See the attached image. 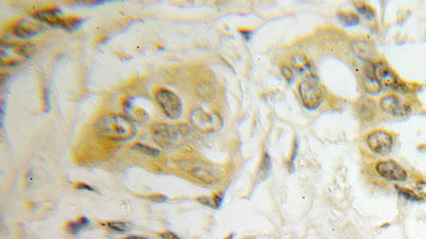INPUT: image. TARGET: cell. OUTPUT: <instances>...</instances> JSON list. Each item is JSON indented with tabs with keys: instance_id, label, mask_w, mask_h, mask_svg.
Returning <instances> with one entry per match:
<instances>
[{
	"instance_id": "1",
	"label": "cell",
	"mask_w": 426,
	"mask_h": 239,
	"mask_svg": "<svg viewBox=\"0 0 426 239\" xmlns=\"http://www.w3.org/2000/svg\"><path fill=\"white\" fill-rule=\"evenodd\" d=\"M97 134L114 142L129 141L136 134V128L131 119L121 115H105L95 125Z\"/></svg>"
},
{
	"instance_id": "2",
	"label": "cell",
	"mask_w": 426,
	"mask_h": 239,
	"mask_svg": "<svg viewBox=\"0 0 426 239\" xmlns=\"http://www.w3.org/2000/svg\"><path fill=\"white\" fill-rule=\"evenodd\" d=\"M192 129L188 125H166L157 123L151 127L153 141L163 149L176 148L188 142L192 135Z\"/></svg>"
},
{
	"instance_id": "3",
	"label": "cell",
	"mask_w": 426,
	"mask_h": 239,
	"mask_svg": "<svg viewBox=\"0 0 426 239\" xmlns=\"http://www.w3.org/2000/svg\"><path fill=\"white\" fill-rule=\"evenodd\" d=\"M178 166L196 180L206 184L217 182L222 174V170L217 166L199 159H181L178 161Z\"/></svg>"
},
{
	"instance_id": "4",
	"label": "cell",
	"mask_w": 426,
	"mask_h": 239,
	"mask_svg": "<svg viewBox=\"0 0 426 239\" xmlns=\"http://www.w3.org/2000/svg\"><path fill=\"white\" fill-rule=\"evenodd\" d=\"M59 14H61L60 11L57 10H41L39 12H36L34 14L35 18L43 22V24L49 25L51 27H56V28H61L64 29L66 31H75L77 30L82 24H83V19L81 18H76V17H61L59 16Z\"/></svg>"
},
{
	"instance_id": "5",
	"label": "cell",
	"mask_w": 426,
	"mask_h": 239,
	"mask_svg": "<svg viewBox=\"0 0 426 239\" xmlns=\"http://www.w3.org/2000/svg\"><path fill=\"white\" fill-rule=\"evenodd\" d=\"M155 98L167 117L173 120L180 118L182 114V103L177 95L166 88H159L155 92Z\"/></svg>"
},
{
	"instance_id": "6",
	"label": "cell",
	"mask_w": 426,
	"mask_h": 239,
	"mask_svg": "<svg viewBox=\"0 0 426 239\" xmlns=\"http://www.w3.org/2000/svg\"><path fill=\"white\" fill-rule=\"evenodd\" d=\"M190 122L203 132H214L223 125L222 118L216 113H209L203 109H195L190 114Z\"/></svg>"
},
{
	"instance_id": "7",
	"label": "cell",
	"mask_w": 426,
	"mask_h": 239,
	"mask_svg": "<svg viewBox=\"0 0 426 239\" xmlns=\"http://www.w3.org/2000/svg\"><path fill=\"white\" fill-rule=\"evenodd\" d=\"M300 95L302 101L307 109L315 110L322 103L324 94L317 83L310 81H303L300 84Z\"/></svg>"
},
{
	"instance_id": "8",
	"label": "cell",
	"mask_w": 426,
	"mask_h": 239,
	"mask_svg": "<svg viewBox=\"0 0 426 239\" xmlns=\"http://www.w3.org/2000/svg\"><path fill=\"white\" fill-rule=\"evenodd\" d=\"M380 107H382V110L385 113L397 118L406 117L412 113V107H410V105L403 102L399 97L394 95L386 96L380 100Z\"/></svg>"
},
{
	"instance_id": "9",
	"label": "cell",
	"mask_w": 426,
	"mask_h": 239,
	"mask_svg": "<svg viewBox=\"0 0 426 239\" xmlns=\"http://www.w3.org/2000/svg\"><path fill=\"white\" fill-rule=\"evenodd\" d=\"M368 145L370 149L380 156H387L392 149V137L384 131H374L368 136Z\"/></svg>"
},
{
	"instance_id": "10",
	"label": "cell",
	"mask_w": 426,
	"mask_h": 239,
	"mask_svg": "<svg viewBox=\"0 0 426 239\" xmlns=\"http://www.w3.org/2000/svg\"><path fill=\"white\" fill-rule=\"evenodd\" d=\"M374 66L376 78L380 84V86H385L391 89L403 88L397 75L392 72V69L386 63H384V62H378Z\"/></svg>"
},
{
	"instance_id": "11",
	"label": "cell",
	"mask_w": 426,
	"mask_h": 239,
	"mask_svg": "<svg viewBox=\"0 0 426 239\" xmlns=\"http://www.w3.org/2000/svg\"><path fill=\"white\" fill-rule=\"evenodd\" d=\"M44 30V24L39 20L30 19V18H22L18 20L12 28V32L15 36L20 38H29L33 37L41 33Z\"/></svg>"
},
{
	"instance_id": "12",
	"label": "cell",
	"mask_w": 426,
	"mask_h": 239,
	"mask_svg": "<svg viewBox=\"0 0 426 239\" xmlns=\"http://www.w3.org/2000/svg\"><path fill=\"white\" fill-rule=\"evenodd\" d=\"M376 171L388 181L404 182L407 179L406 171L393 160L380 161L376 166Z\"/></svg>"
},
{
	"instance_id": "13",
	"label": "cell",
	"mask_w": 426,
	"mask_h": 239,
	"mask_svg": "<svg viewBox=\"0 0 426 239\" xmlns=\"http://www.w3.org/2000/svg\"><path fill=\"white\" fill-rule=\"evenodd\" d=\"M292 65L296 71H298L304 78L306 79V81L317 83L318 75L316 71V66L314 64V62L309 60L306 56L301 55V53L295 55L292 59Z\"/></svg>"
},
{
	"instance_id": "14",
	"label": "cell",
	"mask_w": 426,
	"mask_h": 239,
	"mask_svg": "<svg viewBox=\"0 0 426 239\" xmlns=\"http://www.w3.org/2000/svg\"><path fill=\"white\" fill-rule=\"evenodd\" d=\"M363 84L364 87H366V89L371 92V94H375V92H378L380 89V84L375 75V66L371 61H367L366 66H364Z\"/></svg>"
},
{
	"instance_id": "15",
	"label": "cell",
	"mask_w": 426,
	"mask_h": 239,
	"mask_svg": "<svg viewBox=\"0 0 426 239\" xmlns=\"http://www.w3.org/2000/svg\"><path fill=\"white\" fill-rule=\"evenodd\" d=\"M356 111L358 113L360 118L370 121L375 115V102L369 97H362L356 103Z\"/></svg>"
},
{
	"instance_id": "16",
	"label": "cell",
	"mask_w": 426,
	"mask_h": 239,
	"mask_svg": "<svg viewBox=\"0 0 426 239\" xmlns=\"http://www.w3.org/2000/svg\"><path fill=\"white\" fill-rule=\"evenodd\" d=\"M2 49H7L16 53L17 56L30 58L35 53V46L32 43H16V44H2Z\"/></svg>"
},
{
	"instance_id": "17",
	"label": "cell",
	"mask_w": 426,
	"mask_h": 239,
	"mask_svg": "<svg viewBox=\"0 0 426 239\" xmlns=\"http://www.w3.org/2000/svg\"><path fill=\"white\" fill-rule=\"evenodd\" d=\"M352 48L356 53V56L364 61H370L371 58H373L375 55L374 47H373L370 43L364 41H354L352 43Z\"/></svg>"
},
{
	"instance_id": "18",
	"label": "cell",
	"mask_w": 426,
	"mask_h": 239,
	"mask_svg": "<svg viewBox=\"0 0 426 239\" xmlns=\"http://www.w3.org/2000/svg\"><path fill=\"white\" fill-rule=\"evenodd\" d=\"M272 170V161H271V158L268 153H264L262 159H261V164L259 167V170H258V175H257V180L264 181L268 176L270 175Z\"/></svg>"
},
{
	"instance_id": "19",
	"label": "cell",
	"mask_w": 426,
	"mask_h": 239,
	"mask_svg": "<svg viewBox=\"0 0 426 239\" xmlns=\"http://www.w3.org/2000/svg\"><path fill=\"white\" fill-rule=\"evenodd\" d=\"M338 18L341 24L345 27H354L360 22L359 17L356 16L353 13H340L338 15Z\"/></svg>"
},
{
	"instance_id": "20",
	"label": "cell",
	"mask_w": 426,
	"mask_h": 239,
	"mask_svg": "<svg viewBox=\"0 0 426 239\" xmlns=\"http://www.w3.org/2000/svg\"><path fill=\"white\" fill-rule=\"evenodd\" d=\"M89 225H90L89 219L85 218V217H81L77 221H74V222L68 223L67 232H70L72 234H77L80 230H82L83 228L88 227Z\"/></svg>"
},
{
	"instance_id": "21",
	"label": "cell",
	"mask_w": 426,
	"mask_h": 239,
	"mask_svg": "<svg viewBox=\"0 0 426 239\" xmlns=\"http://www.w3.org/2000/svg\"><path fill=\"white\" fill-rule=\"evenodd\" d=\"M132 149L134 151L140 152V153L144 154V156H147V157H158L159 154H160V150L159 149L149 147V146H147V145L135 144L133 146V147H132Z\"/></svg>"
},
{
	"instance_id": "22",
	"label": "cell",
	"mask_w": 426,
	"mask_h": 239,
	"mask_svg": "<svg viewBox=\"0 0 426 239\" xmlns=\"http://www.w3.org/2000/svg\"><path fill=\"white\" fill-rule=\"evenodd\" d=\"M108 227L111 230L115 231V232H120V233H125V232H127V231H129L133 228L131 223L123 222V221H110V222H108Z\"/></svg>"
},
{
	"instance_id": "23",
	"label": "cell",
	"mask_w": 426,
	"mask_h": 239,
	"mask_svg": "<svg viewBox=\"0 0 426 239\" xmlns=\"http://www.w3.org/2000/svg\"><path fill=\"white\" fill-rule=\"evenodd\" d=\"M357 11H358L361 16L366 18L367 20L372 21L373 19L375 18V13L373 12V10L371 9V7L369 5H367V4H363L362 3V4L358 5V6H357Z\"/></svg>"
},
{
	"instance_id": "24",
	"label": "cell",
	"mask_w": 426,
	"mask_h": 239,
	"mask_svg": "<svg viewBox=\"0 0 426 239\" xmlns=\"http://www.w3.org/2000/svg\"><path fill=\"white\" fill-rule=\"evenodd\" d=\"M397 189H398V191H399V194H400L401 197L405 198L407 200H410V201H419V200H421V198L419 196H417L415 194V192L412 191V190L403 189L401 187H397Z\"/></svg>"
},
{
	"instance_id": "25",
	"label": "cell",
	"mask_w": 426,
	"mask_h": 239,
	"mask_svg": "<svg viewBox=\"0 0 426 239\" xmlns=\"http://www.w3.org/2000/svg\"><path fill=\"white\" fill-rule=\"evenodd\" d=\"M281 73H283L286 80H288L289 82H291L293 80V72L288 66L281 67Z\"/></svg>"
},
{
	"instance_id": "26",
	"label": "cell",
	"mask_w": 426,
	"mask_h": 239,
	"mask_svg": "<svg viewBox=\"0 0 426 239\" xmlns=\"http://www.w3.org/2000/svg\"><path fill=\"white\" fill-rule=\"evenodd\" d=\"M147 199L156 203H163L167 200V197L163 195H151V196H147Z\"/></svg>"
},
{
	"instance_id": "27",
	"label": "cell",
	"mask_w": 426,
	"mask_h": 239,
	"mask_svg": "<svg viewBox=\"0 0 426 239\" xmlns=\"http://www.w3.org/2000/svg\"><path fill=\"white\" fill-rule=\"evenodd\" d=\"M417 191L419 192V195L426 199V182H421L417 185Z\"/></svg>"
},
{
	"instance_id": "28",
	"label": "cell",
	"mask_w": 426,
	"mask_h": 239,
	"mask_svg": "<svg viewBox=\"0 0 426 239\" xmlns=\"http://www.w3.org/2000/svg\"><path fill=\"white\" fill-rule=\"evenodd\" d=\"M160 237H162L163 239H182L180 237H178L176 234H174L172 232H164L160 234Z\"/></svg>"
},
{
	"instance_id": "29",
	"label": "cell",
	"mask_w": 426,
	"mask_h": 239,
	"mask_svg": "<svg viewBox=\"0 0 426 239\" xmlns=\"http://www.w3.org/2000/svg\"><path fill=\"white\" fill-rule=\"evenodd\" d=\"M76 187H77L78 189H87V190H90V191H94L95 190L93 187H91V186H89V185H86V184H83V183H79L78 185H76Z\"/></svg>"
},
{
	"instance_id": "30",
	"label": "cell",
	"mask_w": 426,
	"mask_h": 239,
	"mask_svg": "<svg viewBox=\"0 0 426 239\" xmlns=\"http://www.w3.org/2000/svg\"><path fill=\"white\" fill-rule=\"evenodd\" d=\"M123 239H147V238L140 237V236H129V237H126V238H123Z\"/></svg>"
}]
</instances>
